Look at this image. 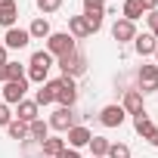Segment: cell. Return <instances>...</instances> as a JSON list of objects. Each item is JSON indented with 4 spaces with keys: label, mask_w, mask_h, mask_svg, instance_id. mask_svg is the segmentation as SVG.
Instances as JSON below:
<instances>
[{
    "label": "cell",
    "mask_w": 158,
    "mask_h": 158,
    "mask_svg": "<svg viewBox=\"0 0 158 158\" xmlns=\"http://www.w3.org/2000/svg\"><path fill=\"white\" fill-rule=\"evenodd\" d=\"M50 68H53V56H50L47 50L31 53V59H28V81H34V84H47Z\"/></svg>",
    "instance_id": "6da1fadb"
},
{
    "label": "cell",
    "mask_w": 158,
    "mask_h": 158,
    "mask_svg": "<svg viewBox=\"0 0 158 158\" xmlns=\"http://www.w3.org/2000/svg\"><path fill=\"white\" fill-rule=\"evenodd\" d=\"M77 47H74V37L68 34V31H53L50 37H47V53L50 56H56V59H62V56H68V53H74Z\"/></svg>",
    "instance_id": "7a4b0ae2"
},
{
    "label": "cell",
    "mask_w": 158,
    "mask_h": 158,
    "mask_svg": "<svg viewBox=\"0 0 158 158\" xmlns=\"http://www.w3.org/2000/svg\"><path fill=\"white\" fill-rule=\"evenodd\" d=\"M56 102L62 109H71L77 102V84H74V77H56Z\"/></svg>",
    "instance_id": "3957f363"
},
{
    "label": "cell",
    "mask_w": 158,
    "mask_h": 158,
    "mask_svg": "<svg viewBox=\"0 0 158 158\" xmlns=\"http://www.w3.org/2000/svg\"><path fill=\"white\" fill-rule=\"evenodd\" d=\"M59 68H62L65 77H81V74L87 71V56L74 50V53H68V56L59 59Z\"/></svg>",
    "instance_id": "277c9868"
},
{
    "label": "cell",
    "mask_w": 158,
    "mask_h": 158,
    "mask_svg": "<svg viewBox=\"0 0 158 158\" xmlns=\"http://www.w3.org/2000/svg\"><path fill=\"white\" fill-rule=\"evenodd\" d=\"M136 81H139V93H143V96H146V93H155V90H158V65H155V62H152V65H139Z\"/></svg>",
    "instance_id": "5b68a950"
},
{
    "label": "cell",
    "mask_w": 158,
    "mask_h": 158,
    "mask_svg": "<svg viewBox=\"0 0 158 158\" xmlns=\"http://www.w3.org/2000/svg\"><path fill=\"white\" fill-rule=\"evenodd\" d=\"M47 124H50L53 130H59V133H68V130L77 124V115H74L71 109H62V106H59V109L50 115V121H47Z\"/></svg>",
    "instance_id": "8992f818"
},
{
    "label": "cell",
    "mask_w": 158,
    "mask_h": 158,
    "mask_svg": "<svg viewBox=\"0 0 158 158\" xmlns=\"http://www.w3.org/2000/svg\"><path fill=\"white\" fill-rule=\"evenodd\" d=\"M28 93V77H22V81H6L3 84V102L6 106H19Z\"/></svg>",
    "instance_id": "52a82bcc"
},
{
    "label": "cell",
    "mask_w": 158,
    "mask_h": 158,
    "mask_svg": "<svg viewBox=\"0 0 158 158\" xmlns=\"http://www.w3.org/2000/svg\"><path fill=\"white\" fill-rule=\"evenodd\" d=\"M28 44H31L28 28H10L6 37H3V47H6V50H25Z\"/></svg>",
    "instance_id": "ba28073f"
},
{
    "label": "cell",
    "mask_w": 158,
    "mask_h": 158,
    "mask_svg": "<svg viewBox=\"0 0 158 158\" xmlns=\"http://www.w3.org/2000/svg\"><path fill=\"white\" fill-rule=\"evenodd\" d=\"M112 37H115L118 44H130V40L136 37V25L127 22V19H115V25H112Z\"/></svg>",
    "instance_id": "9c48e42d"
},
{
    "label": "cell",
    "mask_w": 158,
    "mask_h": 158,
    "mask_svg": "<svg viewBox=\"0 0 158 158\" xmlns=\"http://www.w3.org/2000/svg\"><path fill=\"white\" fill-rule=\"evenodd\" d=\"M124 118H127V112L121 109V106H106L102 112H99V121H102V127H121L124 124Z\"/></svg>",
    "instance_id": "30bf717a"
},
{
    "label": "cell",
    "mask_w": 158,
    "mask_h": 158,
    "mask_svg": "<svg viewBox=\"0 0 158 158\" xmlns=\"http://www.w3.org/2000/svg\"><path fill=\"white\" fill-rule=\"evenodd\" d=\"M90 139H93V133H90L84 124H74V127L68 130V136H65V146H68V149H81V146H87Z\"/></svg>",
    "instance_id": "8fae6325"
},
{
    "label": "cell",
    "mask_w": 158,
    "mask_h": 158,
    "mask_svg": "<svg viewBox=\"0 0 158 158\" xmlns=\"http://www.w3.org/2000/svg\"><path fill=\"white\" fill-rule=\"evenodd\" d=\"M121 109H124L127 115H133V118H136V115H143V112H146V106H143V93H139V90H127V93H124Z\"/></svg>",
    "instance_id": "7c38bea8"
},
{
    "label": "cell",
    "mask_w": 158,
    "mask_h": 158,
    "mask_svg": "<svg viewBox=\"0 0 158 158\" xmlns=\"http://www.w3.org/2000/svg\"><path fill=\"white\" fill-rule=\"evenodd\" d=\"M37 102L34 99H22L19 106H16V121H22V124H31V121H37Z\"/></svg>",
    "instance_id": "4fadbf2b"
},
{
    "label": "cell",
    "mask_w": 158,
    "mask_h": 158,
    "mask_svg": "<svg viewBox=\"0 0 158 158\" xmlns=\"http://www.w3.org/2000/svg\"><path fill=\"white\" fill-rule=\"evenodd\" d=\"M68 34H71L74 40H84V37H90L87 19H84V16H68Z\"/></svg>",
    "instance_id": "5bb4252c"
},
{
    "label": "cell",
    "mask_w": 158,
    "mask_h": 158,
    "mask_svg": "<svg viewBox=\"0 0 158 158\" xmlns=\"http://www.w3.org/2000/svg\"><path fill=\"white\" fill-rule=\"evenodd\" d=\"M16 22H19V6H16V0H13V3H0V25L10 31V28H16Z\"/></svg>",
    "instance_id": "9a60e30c"
},
{
    "label": "cell",
    "mask_w": 158,
    "mask_h": 158,
    "mask_svg": "<svg viewBox=\"0 0 158 158\" xmlns=\"http://www.w3.org/2000/svg\"><path fill=\"white\" fill-rule=\"evenodd\" d=\"M155 47H158V40H155L152 34H136V37H133V50H136L139 56H155Z\"/></svg>",
    "instance_id": "2e32d148"
},
{
    "label": "cell",
    "mask_w": 158,
    "mask_h": 158,
    "mask_svg": "<svg viewBox=\"0 0 158 158\" xmlns=\"http://www.w3.org/2000/svg\"><path fill=\"white\" fill-rule=\"evenodd\" d=\"M62 149H65V139H62V136H47V139L40 143V155H44V158H56Z\"/></svg>",
    "instance_id": "e0dca14e"
},
{
    "label": "cell",
    "mask_w": 158,
    "mask_h": 158,
    "mask_svg": "<svg viewBox=\"0 0 158 158\" xmlns=\"http://www.w3.org/2000/svg\"><path fill=\"white\" fill-rule=\"evenodd\" d=\"M28 34H31V40H47L53 31H50V22L44 19V16H37L34 22H31V28H28Z\"/></svg>",
    "instance_id": "ac0fdd59"
},
{
    "label": "cell",
    "mask_w": 158,
    "mask_h": 158,
    "mask_svg": "<svg viewBox=\"0 0 158 158\" xmlns=\"http://www.w3.org/2000/svg\"><path fill=\"white\" fill-rule=\"evenodd\" d=\"M34 102H37V106H50V102H56V81L40 84V90L34 93Z\"/></svg>",
    "instance_id": "d6986e66"
},
{
    "label": "cell",
    "mask_w": 158,
    "mask_h": 158,
    "mask_svg": "<svg viewBox=\"0 0 158 158\" xmlns=\"http://www.w3.org/2000/svg\"><path fill=\"white\" fill-rule=\"evenodd\" d=\"M133 130H136L143 139H152V133H155V124H152V118L143 112V115H136V118H133Z\"/></svg>",
    "instance_id": "ffe728a7"
},
{
    "label": "cell",
    "mask_w": 158,
    "mask_h": 158,
    "mask_svg": "<svg viewBox=\"0 0 158 158\" xmlns=\"http://www.w3.org/2000/svg\"><path fill=\"white\" fill-rule=\"evenodd\" d=\"M139 16H143V0H124V6H121V19H127V22L136 25Z\"/></svg>",
    "instance_id": "44dd1931"
},
{
    "label": "cell",
    "mask_w": 158,
    "mask_h": 158,
    "mask_svg": "<svg viewBox=\"0 0 158 158\" xmlns=\"http://www.w3.org/2000/svg\"><path fill=\"white\" fill-rule=\"evenodd\" d=\"M28 136H31V139H37V143H44V139L50 136V124H47V121H40V118H37V121H31V124H28Z\"/></svg>",
    "instance_id": "7402d4cb"
},
{
    "label": "cell",
    "mask_w": 158,
    "mask_h": 158,
    "mask_svg": "<svg viewBox=\"0 0 158 158\" xmlns=\"http://www.w3.org/2000/svg\"><path fill=\"white\" fill-rule=\"evenodd\" d=\"M6 133H10V139H28V124H22V121H10L6 124Z\"/></svg>",
    "instance_id": "603a6c76"
},
{
    "label": "cell",
    "mask_w": 158,
    "mask_h": 158,
    "mask_svg": "<svg viewBox=\"0 0 158 158\" xmlns=\"http://www.w3.org/2000/svg\"><path fill=\"white\" fill-rule=\"evenodd\" d=\"M87 146H90L93 158H106V152H109V139H106V136H93Z\"/></svg>",
    "instance_id": "cb8c5ba5"
},
{
    "label": "cell",
    "mask_w": 158,
    "mask_h": 158,
    "mask_svg": "<svg viewBox=\"0 0 158 158\" xmlns=\"http://www.w3.org/2000/svg\"><path fill=\"white\" fill-rule=\"evenodd\" d=\"M106 158H130V146L127 143H109Z\"/></svg>",
    "instance_id": "d4e9b609"
},
{
    "label": "cell",
    "mask_w": 158,
    "mask_h": 158,
    "mask_svg": "<svg viewBox=\"0 0 158 158\" xmlns=\"http://www.w3.org/2000/svg\"><path fill=\"white\" fill-rule=\"evenodd\" d=\"M93 13L106 16V0H84V16H93Z\"/></svg>",
    "instance_id": "484cf974"
},
{
    "label": "cell",
    "mask_w": 158,
    "mask_h": 158,
    "mask_svg": "<svg viewBox=\"0 0 158 158\" xmlns=\"http://www.w3.org/2000/svg\"><path fill=\"white\" fill-rule=\"evenodd\" d=\"M25 77V68L19 62H6V81H22Z\"/></svg>",
    "instance_id": "4316f807"
},
{
    "label": "cell",
    "mask_w": 158,
    "mask_h": 158,
    "mask_svg": "<svg viewBox=\"0 0 158 158\" xmlns=\"http://www.w3.org/2000/svg\"><path fill=\"white\" fill-rule=\"evenodd\" d=\"M59 6H62V0H37V10H40L44 16H47V13H56Z\"/></svg>",
    "instance_id": "83f0119b"
},
{
    "label": "cell",
    "mask_w": 158,
    "mask_h": 158,
    "mask_svg": "<svg viewBox=\"0 0 158 158\" xmlns=\"http://www.w3.org/2000/svg\"><path fill=\"white\" fill-rule=\"evenodd\" d=\"M13 121V112H10V106L6 102H0V127H6Z\"/></svg>",
    "instance_id": "f1b7e54d"
},
{
    "label": "cell",
    "mask_w": 158,
    "mask_h": 158,
    "mask_svg": "<svg viewBox=\"0 0 158 158\" xmlns=\"http://www.w3.org/2000/svg\"><path fill=\"white\" fill-rule=\"evenodd\" d=\"M146 22H149V34H152V31H158V10H155V13H149V16H146Z\"/></svg>",
    "instance_id": "f546056e"
},
{
    "label": "cell",
    "mask_w": 158,
    "mask_h": 158,
    "mask_svg": "<svg viewBox=\"0 0 158 158\" xmlns=\"http://www.w3.org/2000/svg\"><path fill=\"white\" fill-rule=\"evenodd\" d=\"M56 158H81V152H77V149H68V146H65V149H62Z\"/></svg>",
    "instance_id": "4dcf8cb0"
},
{
    "label": "cell",
    "mask_w": 158,
    "mask_h": 158,
    "mask_svg": "<svg viewBox=\"0 0 158 158\" xmlns=\"http://www.w3.org/2000/svg\"><path fill=\"white\" fill-rule=\"evenodd\" d=\"M155 6H158V0H143V13H155Z\"/></svg>",
    "instance_id": "1f68e13d"
},
{
    "label": "cell",
    "mask_w": 158,
    "mask_h": 158,
    "mask_svg": "<svg viewBox=\"0 0 158 158\" xmlns=\"http://www.w3.org/2000/svg\"><path fill=\"white\" fill-rule=\"evenodd\" d=\"M6 62H10V59H6V47L0 44V65H6Z\"/></svg>",
    "instance_id": "d6a6232c"
},
{
    "label": "cell",
    "mask_w": 158,
    "mask_h": 158,
    "mask_svg": "<svg viewBox=\"0 0 158 158\" xmlns=\"http://www.w3.org/2000/svg\"><path fill=\"white\" fill-rule=\"evenodd\" d=\"M0 84H6V65H0Z\"/></svg>",
    "instance_id": "836d02e7"
},
{
    "label": "cell",
    "mask_w": 158,
    "mask_h": 158,
    "mask_svg": "<svg viewBox=\"0 0 158 158\" xmlns=\"http://www.w3.org/2000/svg\"><path fill=\"white\" fill-rule=\"evenodd\" d=\"M149 143H152V146L158 149V127H155V133H152V139H149Z\"/></svg>",
    "instance_id": "e575fe53"
},
{
    "label": "cell",
    "mask_w": 158,
    "mask_h": 158,
    "mask_svg": "<svg viewBox=\"0 0 158 158\" xmlns=\"http://www.w3.org/2000/svg\"><path fill=\"white\" fill-rule=\"evenodd\" d=\"M155 65H158V47H155Z\"/></svg>",
    "instance_id": "d590c367"
},
{
    "label": "cell",
    "mask_w": 158,
    "mask_h": 158,
    "mask_svg": "<svg viewBox=\"0 0 158 158\" xmlns=\"http://www.w3.org/2000/svg\"><path fill=\"white\" fill-rule=\"evenodd\" d=\"M0 3H13V0H0Z\"/></svg>",
    "instance_id": "8d00e7d4"
}]
</instances>
